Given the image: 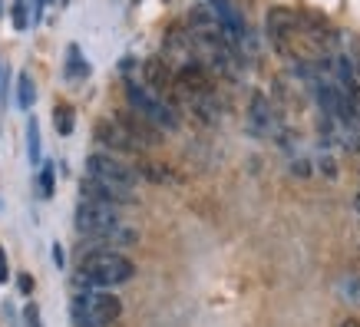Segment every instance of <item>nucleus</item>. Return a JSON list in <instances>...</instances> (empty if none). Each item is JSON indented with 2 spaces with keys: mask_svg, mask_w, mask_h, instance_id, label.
Here are the masks:
<instances>
[{
  "mask_svg": "<svg viewBox=\"0 0 360 327\" xmlns=\"http://www.w3.org/2000/svg\"><path fill=\"white\" fill-rule=\"evenodd\" d=\"M136 264L120 255L116 248H93L79 262V274H77V288H116V284L132 281Z\"/></svg>",
  "mask_w": 360,
  "mask_h": 327,
  "instance_id": "obj_1",
  "label": "nucleus"
},
{
  "mask_svg": "<svg viewBox=\"0 0 360 327\" xmlns=\"http://www.w3.org/2000/svg\"><path fill=\"white\" fill-rule=\"evenodd\" d=\"M70 314H73L77 327H110L120 321L122 301L110 291H83V295L73 297Z\"/></svg>",
  "mask_w": 360,
  "mask_h": 327,
  "instance_id": "obj_2",
  "label": "nucleus"
},
{
  "mask_svg": "<svg viewBox=\"0 0 360 327\" xmlns=\"http://www.w3.org/2000/svg\"><path fill=\"white\" fill-rule=\"evenodd\" d=\"M126 99L129 106L146 116L149 122H155L159 129H179V116H175V106L169 99L155 96L149 86H139V83H126Z\"/></svg>",
  "mask_w": 360,
  "mask_h": 327,
  "instance_id": "obj_3",
  "label": "nucleus"
},
{
  "mask_svg": "<svg viewBox=\"0 0 360 327\" xmlns=\"http://www.w3.org/2000/svg\"><path fill=\"white\" fill-rule=\"evenodd\" d=\"M86 175L99 179V182H106V186H116V188H136L139 182V172L129 169L126 162H120L116 155H106V153H93L86 159Z\"/></svg>",
  "mask_w": 360,
  "mask_h": 327,
  "instance_id": "obj_4",
  "label": "nucleus"
},
{
  "mask_svg": "<svg viewBox=\"0 0 360 327\" xmlns=\"http://www.w3.org/2000/svg\"><path fill=\"white\" fill-rule=\"evenodd\" d=\"M264 30H268V40L274 44L278 53L291 56L295 37H301V17L295 11H288V7H271L268 20H264Z\"/></svg>",
  "mask_w": 360,
  "mask_h": 327,
  "instance_id": "obj_5",
  "label": "nucleus"
},
{
  "mask_svg": "<svg viewBox=\"0 0 360 327\" xmlns=\"http://www.w3.org/2000/svg\"><path fill=\"white\" fill-rule=\"evenodd\" d=\"M120 225V215L112 205H99V202H86L79 198L77 205V231L86 238H99L103 231H110Z\"/></svg>",
  "mask_w": 360,
  "mask_h": 327,
  "instance_id": "obj_6",
  "label": "nucleus"
},
{
  "mask_svg": "<svg viewBox=\"0 0 360 327\" xmlns=\"http://www.w3.org/2000/svg\"><path fill=\"white\" fill-rule=\"evenodd\" d=\"M79 198H86V202H99V205H132L136 195H132L129 188H116V186H106V182H99L93 175H86L83 182H79Z\"/></svg>",
  "mask_w": 360,
  "mask_h": 327,
  "instance_id": "obj_7",
  "label": "nucleus"
},
{
  "mask_svg": "<svg viewBox=\"0 0 360 327\" xmlns=\"http://www.w3.org/2000/svg\"><path fill=\"white\" fill-rule=\"evenodd\" d=\"M248 129L255 136H284L281 122L274 116L271 103L264 93H251V106H248Z\"/></svg>",
  "mask_w": 360,
  "mask_h": 327,
  "instance_id": "obj_8",
  "label": "nucleus"
},
{
  "mask_svg": "<svg viewBox=\"0 0 360 327\" xmlns=\"http://www.w3.org/2000/svg\"><path fill=\"white\" fill-rule=\"evenodd\" d=\"M116 122H120L122 129L129 132V139L136 142V146H159L162 142V129L155 126V122H149L146 116H139L136 109H126V113H120L116 116Z\"/></svg>",
  "mask_w": 360,
  "mask_h": 327,
  "instance_id": "obj_9",
  "label": "nucleus"
},
{
  "mask_svg": "<svg viewBox=\"0 0 360 327\" xmlns=\"http://www.w3.org/2000/svg\"><path fill=\"white\" fill-rule=\"evenodd\" d=\"M142 79H146V86L153 89L155 96H172L175 93V70L165 63L162 56H149L146 63H142Z\"/></svg>",
  "mask_w": 360,
  "mask_h": 327,
  "instance_id": "obj_10",
  "label": "nucleus"
},
{
  "mask_svg": "<svg viewBox=\"0 0 360 327\" xmlns=\"http://www.w3.org/2000/svg\"><path fill=\"white\" fill-rule=\"evenodd\" d=\"M96 139L103 142V146H110V149H116V153H139V146L129 139V132L122 129L120 122H96Z\"/></svg>",
  "mask_w": 360,
  "mask_h": 327,
  "instance_id": "obj_11",
  "label": "nucleus"
},
{
  "mask_svg": "<svg viewBox=\"0 0 360 327\" xmlns=\"http://www.w3.org/2000/svg\"><path fill=\"white\" fill-rule=\"evenodd\" d=\"M86 73H89L86 56L79 53L77 44H70V46H66V79H83Z\"/></svg>",
  "mask_w": 360,
  "mask_h": 327,
  "instance_id": "obj_12",
  "label": "nucleus"
},
{
  "mask_svg": "<svg viewBox=\"0 0 360 327\" xmlns=\"http://www.w3.org/2000/svg\"><path fill=\"white\" fill-rule=\"evenodd\" d=\"M27 155H30V165H44V155H40V122L27 120Z\"/></svg>",
  "mask_w": 360,
  "mask_h": 327,
  "instance_id": "obj_13",
  "label": "nucleus"
},
{
  "mask_svg": "<svg viewBox=\"0 0 360 327\" xmlns=\"http://www.w3.org/2000/svg\"><path fill=\"white\" fill-rule=\"evenodd\" d=\"M33 99H37V89H33L30 73L23 70V73H17V106L27 113V109L33 106Z\"/></svg>",
  "mask_w": 360,
  "mask_h": 327,
  "instance_id": "obj_14",
  "label": "nucleus"
},
{
  "mask_svg": "<svg viewBox=\"0 0 360 327\" xmlns=\"http://www.w3.org/2000/svg\"><path fill=\"white\" fill-rule=\"evenodd\" d=\"M139 175L153 179V182H175V175L169 172L165 165H159V162H139Z\"/></svg>",
  "mask_w": 360,
  "mask_h": 327,
  "instance_id": "obj_15",
  "label": "nucleus"
},
{
  "mask_svg": "<svg viewBox=\"0 0 360 327\" xmlns=\"http://www.w3.org/2000/svg\"><path fill=\"white\" fill-rule=\"evenodd\" d=\"M53 126H56V132L70 136V132H73V109H70V106H56L53 109Z\"/></svg>",
  "mask_w": 360,
  "mask_h": 327,
  "instance_id": "obj_16",
  "label": "nucleus"
},
{
  "mask_svg": "<svg viewBox=\"0 0 360 327\" xmlns=\"http://www.w3.org/2000/svg\"><path fill=\"white\" fill-rule=\"evenodd\" d=\"M37 186H40V195L44 198L53 195V162L40 165V179H37Z\"/></svg>",
  "mask_w": 360,
  "mask_h": 327,
  "instance_id": "obj_17",
  "label": "nucleus"
},
{
  "mask_svg": "<svg viewBox=\"0 0 360 327\" xmlns=\"http://www.w3.org/2000/svg\"><path fill=\"white\" fill-rule=\"evenodd\" d=\"M13 27L27 30L30 27V13H27V0H13Z\"/></svg>",
  "mask_w": 360,
  "mask_h": 327,
  "instance_id": "obj_18",
  "label": "nucleus"
},
{
  "mask_svg": "<svg viewBox=\"0 0 360 327\" xmlns=\"http://www.w3.org/2000/svg\"><path fill=\"white\" fill-rule=\"evenodd\" d=\"M23 324H27V327H44V317H40V307L33 304V301H30V304H27V307H23Z\"/></svg>",
  "mask_w": 360,
  "mask_h": 327,
  "instance_id": "obj_19",
  "label": "nucleus"
},
{
  "mask_svg": "<svg viewBox=\"0 0 360 327\" xmlns=\"http://www.w3.org/2000/svg\"><path fill=\"white\" fill-rule=\"evenodd\" d=\"M7 278H11V268H7V255L0 248V284H7Z\"/></svg>",
  "mask_w": 360,
  "mask_h": 327,
  "instance_id": "obj_20",
  "label": "nucleus"
},
{
  "mask_svg": "<svg viewBox=\"0 0 360 327\" xmlns=\"http://www.w3.org/2000/svg\"><path fill=\"white\" fill-rule=\"evenodd\" d=\"M291 172H297V175H311V165H307V159H297V162L291 165Z\"/></svg>",
  "mask_w": 360,
  "mask_h": 327,
  "instance_id": "obj_21",
  "label": "nucleus"
},
{
  "mask_svg": "<svg viewBox=\"0 0 360 327\" xmlns=\"http://www.w3.org/2000/svg\"><path fill=\"white\" fill-rule=\"evenodd\" d=\"M20 291H23V295H30V291H33V278H30V274H23V278H20Z\"/></svg>",
  "mask_w": 360,
  "mask_h": 327,
  "instance_id": "obj_22",
  "label": "nucleus"
},
{
  "mask_svg": "<svg viewBox=\"0 0 360 327\" xmlns=\"http://www.w3.org/2000/svg\"><path fill=\"white\" fill-rule=\"evenodd\" d=\"M321 169H324V175H338V169H334V159H321Z\"/></svg>",
  "mask_w": 360,
  "mask_h": 327,
  "instance_id": "obj_23",
  "label": "nucleus"
},
{
  "mask_svg": "<svg viewBox=\"0 0 360 327\" xmlns=\"http://www.w3.org/2000/svg\"><path fill=\"white\" fill-rule=\"evenodd\" d=\"M53 262L63 264V248H60V245H53Z\"/></svg>",
  "mask_w": 360,
  "mask_h": 327,
  "instance_id": "obj_24",
  "label": "nucleus"
},
{
  "mask_svg": "<svg viewBox=\"0 0 360 327\" xmlns=\"http://www.w3.org/2000/svg\"><path fill=\"white\" fill-rule=\"evenodd\" d=\"M340 327H360V321H354V317H350V321H344Z\"/></svg>",
  "mask_w": 360,
  "mask_h": 327,
  "instance_id": "obj_25",
  "label": "nucleus"
},
{
  "mask_svg": "<svg viewBox=\"0 0 360 327\" xmlns=\"http://www.w3.org/2000/svg\"><path fill=\"white\" fill-rule=\"evenodd\" d=\"M354 208H357V212H360V195H357V198H354Z\"/></svg>",
  "mask_w": 360,
  "mask_h": 327,
  "instance_id": "obj_26",
  "label": "nucleus"
},
{
  "mask_svg": "<svg viewBox=\"0 0 360 327\" xmlns=\"http://www.w3.org/2000/svg\"><path fill=\"white\" fill-rule=\"evenodd\" d=\"M208 4H221V0H208Z\"/></svg>",
  "mask_w": 360,
  "mask_h": 327,
  "instance_id": "obj_27",
  "label": "nucleus"
},
{
  "mask_svg": "<svg viewBox=\"0 0 360 327\" xmlns=\"http://www.w3.org/2000/svg\"><path fill=\"white\" fill-rule=\"evenodd\" d=\"M0 79H4V66H0Z\"/></svg>",
  "mask_w": 360,
  "mask_h": 327,
  "instance_id": "obj_28",
  "label": "nucleus"
}]
</instances>
